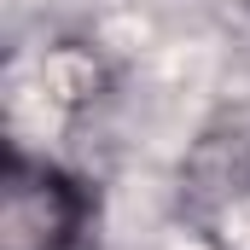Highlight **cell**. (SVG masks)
<instances>
[{
	"label": "cell",
	"instance_id": "1",
	"mask_svg": "<svg viewBox=\"0 0 250 250\" xmlns=\"http://www.w3.org/2000/svg\"><path fill=\"white\" fill-rule=\"evenodd\" d=\"M93 192L59 163L12 151L6 169V250H87Z\"/></svg>",
	"mask_w": 250,
	"mask_h": 250
}]
</instances>
